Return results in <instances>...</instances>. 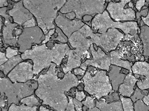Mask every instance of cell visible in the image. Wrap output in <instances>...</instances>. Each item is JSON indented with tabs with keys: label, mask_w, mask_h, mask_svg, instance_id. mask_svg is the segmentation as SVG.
<instances>
[{
	"label": "cell",
	"mask_w": 149,
	"mask_h": 111,
	"mask_svg": "<svg viewBox=\"0 0 149 111\" xmlns=\"http://www.w3.org/2000/svg\"><path fill=\"white\" fill-rule=\"evenodd\" d=\"M19 50L8 47L6 49V56L8 59L19 55Z\"/></svg>",
	"instance_id": "cell-32"
},
{
	"label": "cell",
	"mask_w": 149,
	"mask_h": 111,
	"mask_svg": "<svg viewBox=\"0 0 149 111\" xmlns=\"http://www.w3.org/2000/svg\"><path fill=\"white\" fill-rule=\"evenodd\" d=\"M12 1H14L19 2L21 0H12Z\"/></svg>",
	"instance_id": "cell-50"
},
{
	"label": "cell",
	"mask_w": 149,
	"mask_h": 111,
	"mask_svg": "<svg viewBox=\"0 0 149 111\" xmlns=\"http://www.w3.org/2000/svg\"><path fill=\"white\" fill-rule=\"evenodd\" d=\"M20 103L30 107L40 105L39 100L35 95H32L23 98L20 101Z\"/></svg>",
	"instance_id": "cell-26"
},
{
	"label": "cell",
	"mask_w": 149,
	"mask_h": 111,
	"mask_svg": "<svg viewBox=\"0 0 149 111\" xmlns=\"http://www.w3.org/2000/svg\"><path fill=\"white\" fill-rule=\"evenodd\" d=\"M124 37L123 34L117 29L110 28L104 34L95 33L93 39L94 44L109 52L116 49Z\"/></svg>",
	"instance_id": "cell-10"
},
{
	"label": "cell",
	"mask_w": 149,
	"mask_h": 111,
	"mask_svg": "<svg viewBox=\"0 0 149 111\" xmlns=\"http://www.w3.org/2000/svg\"><path fill=\"white\" fill-rule=\"evenodd\" d=\"M145 0H138L136 4V8L139 11H140L142 7L144 5Z\"/></svg>",
	"instance_id": "cell-39"
},
{
	"label": "cell",
	"mask_w": 149,
	"mask_h": 111,
	"mask_svg": "<svg viewBox=\"0 0 149 111\" xmlns=\"http://www.w3.org/2000/svg\"><path fill=\"white\" fill-rule=\"evenodd\" d=\"M38 87V81L35 80H30L25 83H13L6 77L1 78L0 80L1 95H5L6 97L8 108L13 103L20 105V101L33 94Z\"/></svg>",
	"instance_id": "cell-4"
},
{
	"label": "cell",
	"mask_w": 149,
	"mask_h": 111,
	"mask_svg": "<svg viewBox=\"0 0 149 111\" xmlns=\"http://www.w3.org/2000/svg\"><path fill=\"white\" fill-rule=\"evenodd\" d=\"M82 103L84 106H86L88 109H91L96 107L95 98V97L87 96L86 99L82 101Z\"/></svg>",
	"instance_id": "cell-30"
},
{
	"label": "cell",
	"mask_w": 149,
	"mask_h": 111,
	"mask_svg": "<svg viewBox=\"0 0 149 111\" xmlns=\"http://www.w3.org/2000/svg\"><path fill=\"white\" fill-rule=\"evenodd\" d=\"M67 0H23L25 7L35 17L38 26L45 35L55 29L54 23Z\"/></svg>",
	"instance_id": "cell-3"
},
{
	"label": "cell",
	"mask_w": 149,
	"mask_h": 111,
	"mask_svg": "<svg viewBox=\"0 0 149 111\" xmlns=\"http://www.w3.org/2000/svg\"><path fill=\"white\" fill-rule=\"evenodd\" d=\"M142 19L144 24L146 26L149 27V7L148 8V12L147 16L145 17L142 16Z\"/></svg>",
	"instance_id": "cell-40"
},
{
	"label": "cell",
	"mask_w": 149,
	"mask_h": 111,
	"mask_svg": "<svg viewBox=\"0 0 149 111\" xmlns=\"http://www.w3.org/2000/svg\"><path fill=\"white\" fill-rule=\"evenodd\" d=\"M84 90L97 100L114 92L105 70L87 71L83 77Z\"/></svg>",
	"instance_id": "cell-5"
},
{
	"label": "cell",
	"mask_w": 149,
	"mask_h": 111,
	"mask_svg": "<svg viewBox=\"0 0 149 111\" xmlns=\"http://www.w3.org/2000/svg\"><path fill=\"white\" fill-rule=\"evenodd\" d=\"M119 98L122 102L124 111H134V104L130 98H126L120 95Z\"/></svg>",
	"instance_id": "cell-25"
},
{
	"label": "cell",
	"mask_w": 149,
	"mask_h": 111,
	"mask_svg": "<svg viewBox=\"0 0 149 111\" xmlns=\"http://www.w3.org/2000/svg\"><path fill=\"white\" fill-rule=\"evenodd\" d=\"M90 50L92 59L85 61L82 63L80 67L86 70L88 66H91L101 70L109 71L111 65L110 54H106L100 47H98L97 50H96L94 48V44H91Z\"/></svg>",
	"instance_id": "cell-12"
},
{
	"label": "cell",
	"mask_w": 149,
	"mask_h": 111,
	"mask_svg": "<svg viewBox=\"0 0 149 111\" xmlns=\"http://www.w3.org/2000/svg\"><path fill=\"white\" fill-rule=\"evenodd\" d=\"M39 111H54L53 110H49V109H47L46 108L44 107L43 106H42L40 107Z\"/></svg>",
	"instance_id": "cell-47"
},
{
	"label": "cell",
	"mask_w": 149,
	"mask_h": 111,
	"mask_svg": "<svg viewBox=\"0 0 149 111\" xmlns=\"http://www.w3.org/2000/svg\"><path fill=\"white\" fill-rule=\"evenodd\" d=\"M70 49L67 43H55L51 49L46 44L36 45L21 54L23 60L30 59L33 63L34 75H38L44 69L49 67L52 62L60 66L67 52Z\"/></svg>",
	"instance_id": "cell-2"
},
{
	"label": "cell",
	"mask_w": 149,
	"mask_h": 111,
	"mask_svg": "<svg viewBox=\"0 0 149 111\" xmlns=\"http://www.w3.org/2000/svg\"><path fill=\"white\" fill-rule=\"evenodd\" d=\"M139 80L133 75L132 72H129L126 75L123 82L119 86L118 92L124 97L130 98L134 93L136 84Z\"/></svg>",
	"instance_id": "cell-18"
},
{
	"label": "cell",
	"mask_w": 149,
	"mask_h": 111,
	"mask_svg": "<svg viewBox=\"0 0 149 111\" xmlns=\"http://www.w3.org/2000/svg\"><path fill=\"white\" fill-rule=\"evenodd\" d=\"M86 70H84L81 68H77L74 69V74L75 75H79L81 76H83L85 73Z\"/></svg>",
	"instance_id": "cell-38"
},
{
	"label": "cell",
	"mask_w": 149,
	"mask_h": 111,
	"mask_svg": "<svg viewBox=\"0 0 149 111\" xmlns=\"http://www.w3.org/2000/svg\"><path fill=\"white\" fill-rule=\"evenodd\" d=\"M8 5L7 0H0V7L1 8L3 7H6Z\"/></svg>",
	"instance_id": "cell-43"
},
{
	"label": "cell",
	"mask_w": 149,
	"mask_h": 111,
	"mask_svg": "<svg viewBox=\"0 0 149 111\" xmlns=\"http://www.w3.org/2000/svg\"><path fill=\"white\" fill-rule=\"evenodd\" d=\"M69 102L68 106L65 111H76L73 102V98L70 96H68Z\"/></svg>",
	"instance_id": "cell-34"
},
{
	"label": "cell",
	"mask_w": 149,
	"mask_h": 111,
	"mask_svg": "<svg viewBox=\"0 0 149 111\" xmlns=\"http://www.w3.org/2000/svg\"><path fill=\"white\" fill-rule=\"evenodd\" d=\"M94 33L88 25L85 24L80 29L74 32L68 39L70 45L74 49L76 52L83 56L90 58L88 50L93 40Z\"/></svg>",
	"instance_id": "cell-8"
},
{
	"label": "cell",
	"mask_w": 149,
	"mask_h": 111,
	"mask_svg": "<svg viewBox=\"0 0 149 111\" xmlns=\"http://www.w3.org/2000/svg\"><path fill=\"white\" fill-rule=\"evenodd\" d=\"M131 0H120L119 2L110 1L108 3L106 10L111 17L116 21H132L136 19V13L131 8H125L126 4Z\"/></svg>",
	"instance_id": "cell-11"
},
{
	"label": "cell",
	"mask_w": 149,
	"mask_h": 111,
	"mask_svg": "<svg viewBox=\"0 0 149 111\" xmlns=\"http://www.w3.org/2000/svg\"><path fill=\"white\" fill-rule=\"evenodd\" d=\"M55 23L68 39L74 32L79 30L85 24L81 20L76 18L70 20L66 17L64 14L60 12L58 13Z\"/></svg>",
	"instance_id": "cell-15"
},
{
	"label": "cell",
	"mask_w": 149,
	"mask_h": 111,
	"mask_svg": "<svg viewBox=\"0 0 149 111\" xmlns=\"http://www.w3.org/2000/svg\"><path fill=\"white\" fill-rule=\"evenodd\" d=\"M132 73L145 77L143 81L137 82L138 87L141 90L149 89V63L146 62H137L132 67Z\"/></svg>",
	"instance_id": "cell-17"
},
{
	"label": "cell",
	"mask_w": 149,
	"mask_h": 111,
	"mask_svg": "<svg viewBox=\"0 0 149 111\" xmlns=\"http://www.w3.org/2000/svg\"><path fill=\"white\" fill-rule=\"evenodd\" d=\"M21 55H18L8 59V61L0 66L1 70L3 72L5 75H7L19 63L23 61Z\"/></svg>",
	"instance_id": "cell-23"
},
{
	"label": "cell",
	"mask_w": 149,
	"mask_h": 111,
	"mask_svg": "<svg viewBox=\"0 0 149 111\" xmlns=\"http://www.w3.org/2000/svg\"><path fill=\"white\" fill-rule=\"evenodd\" d=\"M8 59L6 56V53L2 52H0V65H3L8 60Z\"/></svg>",
	"instance_id": "cell-37"
},
{
	"label": "cell",
	"mask_w": 149,
	"mask_h": 111,
	"mask_svg": "<svg viewBox=\"0 0 149 111\" xmlns=\"http://www.w3.org/2000/svg\"><path fill=\"white\" fill-rule=\"evenodd\" d=\"M143 102L145 103L146 105L149 106V92L148 94L145 95L144 98L142 99Z\"/></svg>",
	"instance_id": "cell-44"
},
{
	"label": "cell",
	"mask_w": 149,
	"mask_h": 111,
	"mask_svg": "<svg viewBox=\"0 0 149 111\" xmlns=\"http://www.w3.org/2000/svg\"><path fill=\"white\" fill-rule=\"evenodd\" d=\"M1 111H8V108H1Z\"/></svg>",
	"instance_id": "cell-49"
},
{
	"label": "cell",
	"mask_w": 149,
	"mask_h": 111,
	"mask_svg": "<svg viewBox=\"0 0 149 111\" xmlns=\"http://www.w3.org/2000/svg\"><path fill=\"white\" fill-rule=\"evenodd\" d=\"M91 29L94 33L104 34L110 28L119 29L125 34L136 35L139 30L137 23L135 21L121 22L114 21L107 10L94 16L91 22Z\"/></svg>",
	"instance_id": "cell-6"
},
{
	"label": "cell",
	"mask_w": 149,
	"mask_h": 111,
	"mask_svg": "<svg viewBox=\"0 0 149 111\" xmlns=\"http://www.w3.org/2000/svg\"><path fill=\"white\" fill-rule=\"evenodd\" d=\"M56 32L57 34V36L54 38H51V41L52 40H58L61 42L63 43H66L68 41V38L65 35V34L63 33L62 30L60 28L57 27L56 29Z\"/></svg>",
	"instance_id": "cell-27"
},
{
	"label": "cell",
	"mask_w": 149,
	"mask_h": 111,
	"mask_svg": "<svg viewBox=\"0 0 149 111\" xmlns=\"http://www.w3.org/2000/svg\"><path fill=\"white\" fill-rule=\"evenodd\" d=\"M134 107V111H149V106L146 105L142 99L135 102Z\"/></svg>",
	"instance_id": "cell-28"
},
{
	"label": "cell",
	"mask_w": 149,
	"mask_h": 111,
	"mask_svg": "<svg viewBox=\"0 0 149 111\" xmlns=\"http://www.w3.org/2000/svg\"><path fill=\"white\" fill-rule=\"evenodd\" d=\"M8 14L13 17L14 22L20 26L34 17L33 14L24 6L23 0L15 3L13 8L8 11Z\"/></svg>",
	"instance_id": "cell-16"
},
{
	"label": "cell",
	"mask_w": 149,
	"mask_h": 111,
	"mask_svg": "<svg viewBox=\"0 0 149 111\" xmlns=\"http://www.w3.org/2000/svg\"><path fill=\"white\" fill-rule=\"evenodd\" d=\"M68 56V61L63 66L64 73L66 74L72 69L79 68L81 65V60L84 58L82 56L75 51L74 49H70L66 54Z\"/></svg>",
	"instance_id": "cell-19"
},
{
	"label": "cell",
	"mask_w": 149,
	"mask_h": 111,
	"mask_svg": "<svg viewBox=\"0 0 149 111\" xmlns=\"http://www.w3.org/2000/svg\"><path fill=\"white\" fill-rule=\"evenodd\" d=\"M7 7H3L0 9V14L4 17V24L1 30L2 41L4 44L16 47L18 44V37L15 36L14 30L18 24L12 23L11 22V16L7 14Z\"/></svg>",
	"instance_id": "cell-13"
},
{
	"label": "cell",
	"mask_w": 149,
	"mask_h": 111,
	"mask_svg": "<svg viewBox=\"0 0 149 111\" xmlns=\"http://www.w3.org/2000/svg\"><path fill=\"white\" fill-rule=\"evenodd\" d=\"M33 67V65L30 62H22L9 73L8 77L13 83H25L33 79L34 75Z\"/></svg>",
	"instance_id": "cell-14"
},
{
	"label": "cell",
	"mask_w": 149,
	"mask_h": 111,
	"mask_svg": "<svg viewBox=\"0 0 149 111\" xmlns=\"http://www.w3.org/2000/svg\"><path fill=\"white\" fill-rule=\"evenodd\" d=\"M45 37L44 32L39 26L25 28L22 34L18 38L19 52L23 53L31 49L33 46L42 42L45 40Z\"/></svg>",
	"instance_id": "cell-9"
},
{
	"label": "cell",
	"mask_w": 149,
	"mask_h": 111,
	"mask_svg": "<svg viewBox=\"0 0 149 111\" xmlns=\"http://www.w3.org/2000/svg\"><path fill=\"white\" fill-rule=\"evenodd\" d=\"M37 106L30 107L21 104L17 105L13 103L8 108V111H37Z\"/></svg>",
	"instance_id": "cell-24"
},
{
	"label": "cell",
	"mask_w": 149,
	"mask_h": 111,
	"mask_svg": "<svg viewBox=\"0 0 149 111\" xmlns=\"http://www.w3.org/2000/svg\"><path fill=\"white\" fill-rule=\"evenodd\" d=\"M14 31V34L15 36H16V37H18L22 34L23 30L21 29L16 28L15 29Z\"/></svg>",
	"instance_id": "cell-42"
},
{
	"label": "cell",
	"mask_w": 149,
	"mask_h": 111,
	"mask_svg": "<svg viewBox=\"0 0 149 111\" xmlns=\"http://www.w3.org/2000/svg\"><path fill=\"white\" fill-rule=\"evenodd\" d=\"M45 36H46V37H45V40L42 42V44H46V43H47V42L49 40L51 37V36L48 33L45 35Z\"/></svg>",
	"instance_id": "cell-45"
},
{
	"label": "cell",
	"mask_w": 149,
	"mask_h": 111,
	"mask_svg": "<svg viewBox=\"0 0 149 111\" xmlns=\"http://www.w3.org/2000/svg\"><path fill=\"white\" fill-rule=\"evenodd\" d=\"M111 59V64L114 66H118L121 68L129 70L130 72H132V67L133 64L128 60H124L121 59L119 53L116 51H111L110 53Z\"/></svg>",
	"instance_id": "cell-22"
},
{
	"label": "cell",
	"mask_w": 149,
	"mask_h": 111,
	"mask_svg": "<svg viewBox=\"0 0 149 111\" xmlns=\"http://www.w3.org/2000/svg\"><path fill=\"white\" fill-rule=\"evenodd\" d=\"M96 107L101 111H124L121 101L109 103L106 102V99L104 98L96 101Z\"/></svg>",
	"instance_id": "cell-21"
},
{
	"label": "cell",
	"mask_w": 149,
	"mask_h": 111,
	"mask_svg": "<svg viewBox=\"0 0 149 111\" xmlns=\"http://www.w3.org/2000/svg\"><path fill=\"white\" fill-rule=\"evenodd\" d=\"M56 66L52 62L47 72L38 77V88L35 93L43 105L56 111H65L69 102L65 92L77 86L79 80L71 71L65 74L62 79L58 78Z\"/></svg>",
	"instance_id": "cell-1"
},
{
	"label": "cell",
	"mask_w": 149,
	"mask_h": 111,
	"mask_svg": "<svg viewBox=\"0 0 149 111\" xmlns=\"http://www.w3.org/2000/svg\"><path fill=\"white\" fill-rule=\"evenodd\" d=\"M105 0H68L60 12H74L76 18L81 20L85 15L95 16L104 11Z\"/></svg>",
	"instance_id": "cell-7"
},
{
	"label": "cell",
	"mask_w": 149,
	"mask_h": 111,
	"mask_svg": "<svg viewBox=\"0 0 149 111\" xmlns=\"http://www.w3.org/2000/svg\"><path fill=\"white\" fill-rule=\"evenodd\" d=\"M145 95L141 92V90L138 87H136L133 94L130 98L134 103L139 100L142 99L144 97Z\"/></svg>",
	"instance_id": "cell-31"
},
{
	"label": "cell",
	"mask_w": 149,
	"mask_h": 111,
	"mask_svg": "<svg viewBox=\"0 0 149 111\" xmlns=\"http://www.w3.org/2000/svg\"><path fill=\"white\" fill-rule=\"evenodd\" d=\"M86 95L83 91H78L77 89L76 90L75 99L79 101H81L85 99Z\"/></svg>",
	"instance_id": "cell-36"
},
{
	"label": "cell",
	"mask_w": 149,
	"mask_h": 111,
	"mask_svg": "<svg viewBox=\"0 0 149 111\" xmlns=\"http://www.w3.org/2000/svg\"><path fill=\"white\" fill-rule=\"evenodd\" d=\"M65 15L66 17L70 19V20H73V19L76 18V14L74 12L67 13V14H65Z\"/></svg>",
	"instance_id": "cell-41"
},
{
	"label": "cell",
	"mask_w": 149,
	"mask_h": 111,
	"mask_svg": "<svg viewBox=\"0 0 149 111\" xmlns=\"http://www.w3.org/2000/svg\"><path fill=\"white\" fill-rule=\"evenodd\" d=\"M92 16L90 15H85L83 17L84 21L85 22L89 21H91L92 19Z\"/></svg>",
	"instance_id": "cell-46"
},
{
	"label": "cell",
	"mask_w": 149,
	"mask_h": 111,
	"mask_svg": "<svg viewBox=\"0 0 149 111\" xmlns=\"http://www.w3.org/2000/svg\"><path fill=\"white\" fill-rule=\"evenodd\" d=\"M86 111H101L99 108H98L95 107L94 108H91V109H88Z\"/></svg>",
	"instance_id": "cell-48"
},
{
	"label": "cell",
	"mask_w": 149,
	"mask_h": 111,
	"mask_svg": "<svg viewBox=\"0 0 149 111\" xmlns=\"http://www.w3.org/2000/svg\"><path fill=\"white\" fill-rule=\"evenodd\" d=\"M36 26V22L34 17L29 20L22 25L24 28H25L32 27Z\"/></svg>",
	"instance_id": "cell-33"
},
{
	"label": "cell",
	"mask_w": 149,
	"mask_h": 111,
	"mask_svg": "<svg viewBox=\"0 0 149 111\" xmlns=\"http://www.w3.org/2000/svg\"><path fill=\"white\" fill-rule=\"evenodd\" d=\"M121 68L118 66H111L108 75L114 91L118 90L119 86L123 82L126 75L121 73Z\"/></svg>",
	"instance_id": "cell-20"
},
{
	"label": "cell",
	"mask_w": 149,
	"mask_h": 111,
	"mask_svg": "<svg viewBox=\"0 0 149 111\" xmlns=\"http://www.w3.org/2000/svg\"><path fill=\"white\" fill-rule=\"evenodd\" d=\"M145 28L149 34V27L147 26H144ZM143 44L144 55L149 56V38H141Z\"/></svg>",
	"instance_id": "cell-29"
},
{
	"label": "cell",
	"mask_w": 149,
	"mask_h": 111,
	"mask_svg": "<svg viewBox=\"0 0 149 111\" xmlns=\"http://www.w3.org/2000/svg\"><path fill=\"white\" fill-rule=\"evenodd\" d=\"M73 102L76 111H83L82 109L83 104L81 101L77 100L75 98H73Z\"/></svg>",
	"instance_id": "cell-35"
}]
</instances>
